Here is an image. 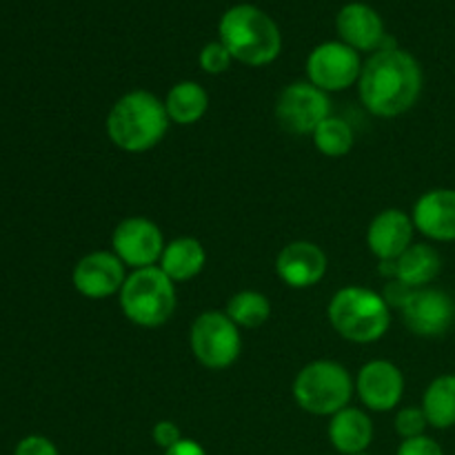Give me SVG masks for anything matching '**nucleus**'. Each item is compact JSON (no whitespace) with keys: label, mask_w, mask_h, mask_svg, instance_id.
<instances>
[{"label":"nucleus","mask_w":455,"mask_h":455,"mask_svg":"<svg viewBox=\"0 0 455 455\" xmlns=\"http://www.w3.org/2000/svg\"><path fill=\"white\" fill-rule=\"evenodd\" d=\"M420 62L404 49H380L363 65L360 102L378 118H398L413 109L422 93Z\"/></svg>","instance_id":"obj_1"},{"label":"nucleus","mask_w":455,"mask_h":455,"mask_svg":"<svg viewBox=\"0 0 455 455\" xmlns=\"http://www.w3.org/2000/svg\"><path fill=\"white\" fill-rule=\"evenodd\" d=\"M172 124L164 100L147 89H133L114 102L107 116V136L127 154H145L163 142Z\"/></svg>","instance_id":"obj_2"},{"label":"nucleus","mask_w":455,"mask_h":455,"mask_svg":"<svg viewBox=\"0 0 455 455\" xmlns=\"http://www.w3.org/2000/svg\"><path fill=\"white\" fill-rule=\"evenodd\" d=\"M218 34L234 60L249 67L271 65L283 52V34L278 25L253 4H235L227 9L218 25Z\"/></svg>","instance_id":"obj_3"},{"label":"nucleus","mask_w":455,"mask_h":455,"mask_svg":"<svg viewBox=\"0 0 455 455\" xmlns=\"http://www.w3.org/2000/svg\"><path fill=\"white\" fill-rule=\"evenodd\" d=\"M333 331L355 345L382 340L391 327V309L382 293L367 287H342L327 307Z\"/></svg>","instance_id":"obj_4"},{"label":"nucleus","mask_w":455,"mask_h":455,"mask_svg":"<svg viewBox=\"0 0 455 455\" xmlns=\"http://www.w3.org/2000/svg\"><path fill=\"white\" fill-rule=\"evenodd\" d=\"M118 298L124 318L142 329L163 327L178 307L176 283H172L158 265L133 269Z\"/></svg>","instance_id":"obj_5"},{"label":"nucleus","mask_w":455,"mask_h":455,"mask_svg":"<svg viewBox=\"0 0 455 455\" xmlns=\"http://www.w3.org/2000/svg\"><path fill=\"white\" fill-rule=\"evenodd\" d=\"M354 378L333 360H314L298 371L293 380V400L311 416H336L354 398Z\"/></svg>","instance_id":"obj_6"},{"label":"nucleus","mask_w":455,"mask_h":455,"mask_svg":"<svg viewBox=\"0 0 455 455\" xmlns=\"http://www.w3.org/2000/svg\"><path fill=\"white\" fill-rule=\"evenodd\" d=\"M191 354L212 371L229 369L243 351L240 327L225 311H204L194 320L189 331Z\"/></svg>","instance_id":"obj_7"},{"label":"nucleus","mask_w":455,"mask_h":455,"mask_svg":"<svg viewBox=\"0 0 455 455\" xmlns=\"http://www.w3.org/2000/svg\"><path fill=\"white\" fill-rule=\"evenodd\" d=\"M329 116H331L329 93L311 84L309 80L291 83L280 92L275 100V120L284 132L296 136H311Z\"/></svg>","instance_id":"obj_8"},{"label":"nucleus","mask_w":455,"mask_h":455,"mask_svg":"<svg viewBox=\"0 0 455 455\" xmlns=\"http://www.w3.org/2000/svg\"><path fill=\"white\" fill-rule=\"evenodd\" d=\"M363 74V62H360V53L351 49L349 44L329 43L318 44L314 52L307 58V76L309 83L323 89L324 93L331 92H347L354 87Z\"/></svg>","instance_id":"obj_9"},{"label":"nucleus","mask_w":455,"mask_h":455,"mask_svg":"<svg viewBox=\"0 0 455 455\" xmlns=\"http://www.w3.org/2000/svg\"><path fill=\"white\" fill-rule=\"evenodd\" d=\"M111 251L129 269H147L160 262L164 251V238L160 227L149 218L132 216L118 222L111 234Z\"/></svg>","instance_id":"obj_10"},{"label":"nucleus","mask_w":455,"mask_h":455,"mask_svg":"<svg viewBox=\"0 0 455 455\" xmlns=\"http://www.w3.org/2000/svg\"><path fill=\"white\" fill-rule=\"evenodd\" d=\"M403 323L413 336L440 338L453 327L455 300L443 289L425 287L411 291L400 309Z\"/></svg>","instance_id":"obj_11"},{"label":"nucleus","mask_w":455,"mask_h":455,"mask_svg":"<svg viewBox=\"0 0 455 455\" xmlns=\"http://www.w3.org/2000/svg\"><path fill=\"white\" fill-rule=\"evenodd\" d=\"M127 280V267L114 251H92L80 258L71 274L76 291L89 300L116 296Z\"/></svg>","instance_id":"obj_12"},{"label":"nucleus","mask_w":455,"mask_h":455,"mask_svg":"<svg viewBox=\"0 0 455 455\" xmlns=\"http://www.w3.org/2000/svg\"><path fill=\"white\" fill-rule=\"evenodd\" d=\"M360 403L376 413H387L400 404L404 395V376L398 364L389 360H371L355 378Z\"/></svg>","instance_id":"obj_13"},{"label":"nucleus","mask_w":455,"mask_h":455,"mask_svg":"<svg viewBox=\"0 0 455 455\" xmlns=\"http://www.w3.org/2000/svg\"><path fill=\"white\" fill-rule=\"evenodd\" d=\"M327 265V253L323 247L309 240H293L280 249L275 258V274L287 287L309 289L324 278Z\"/></svg>","instance_id":"obj_14"},{"label":"nucleus","mask_w":455,"mask_h":455,"mask_svg":"<svg viewBox=\"0 0 455 455\" xmlns=\"http://www.w3.org/2000/svg\"><path fill=\"white\" fill-rule=\"evenodd\" d=\"M413 220L403 209H385L367 229V247L380 262H395L413 244Z\"/></svg>","instance_id":"obj_15"},{"label":"nucleus","mask_w":455,"mask_h":455,"mask_svg":"<svg viewBox=\"0 0 455 455\" xmlns=\"http://www.w3.org/2000/svg\"><path fill=\"white\" fill-rule=\"evenodd\" d=\"M413 227L434 243H455V189H431L416 200Z\"/></svg>","instance_id":"obj_16"},{"label":"nucleus","mask_w":455,"mask_h":455,"mask_svg":"<svg viewBox=\"0 0 455 455\" xmlns=\"http://www.w3.org/2000/svg\"><path fill=\"white\" fill-rule=\"evenodd\" d=\"M338 34L342 43L349 44L355 52H380L387 40L385 22L378 16L376 9L364 3H349L340 9L336 18Z\"/></svg>","instance_id":"obj_17"},{"label":"nucleus","mask_w":455,"mask_h":455,"mask_svg":"<svg viewBox=\"0 0 455 455\" xmlns=\"http://www.w3.org/2000/svg\"><path fill=\"white\" fill-rule=\"evenodd\" d=\"M329 443L342 455L364 453L373 443V422L367 411L358 407H345L329 418Z\"/></svg>","instance_id":"obj_18"},{"label":"nucleus","mask_w":455,"mask_h":455,"mask_svg":"<svg viewBox=\"0 0 455 455\" xmlns=\"http://www.w3.org/2000/svg\"><path fill=\"white\" fill-rule=\"evenodd\" d=\"M443 271V256L435 247L425 243L411 244L395 260V280L409 289H425L434 283Z\"/></svg>","instance_id":"obj_19"},{"label":"nucleus","mask_w":455,"mask_h":455,"mask_svg":"<svg viewBox=\"0 0 455 455\" xmlns=\"http://www.w3.org/2000/svg\"><path fill=\"white\" fill-rule=\"evenodd\" d=\"M160 269L172 283H187L196 278L207 265V251L203 243L189 235L172 240L164 244V251L160 256Z\"/></svg>","instance_id":"obj_20"},{"label":"nucleus","mask_w":455,"mask_h":455,"mask_svg":"<svg viewBox=\"0 0 455 455\" xmlns=\"http://www.w3.org/2000/svg\"><path fill=\"white\" fill-rule=\"evenodd\" d=\"M164 109H167L169 120L180 127L200 123L209 109V93L207 89L194 80H182L169 89L164 98Z\"/></svg>","instance_id":"obj_21"},{"label":"nucleus","mask_w":455,"mask_h":455,"mask_svg":"<svg viewBox=\"0 0 455 455\" xmlns=\"http://www.w3.org/2000/svg\"><path fill=\"white\" fill-rule=\"evenodd\" d=\"M422 411L429 427L434 429H451L455 427V376L444 373L431 380L422 395Z\"/></svg>","instance_id":"obj_22"},{"label":"nucleus","mask_w":455,"mask_h":455,"mask_svg":"<svg viewBox=\"0 0 455 455\" xmlns=\"http://www.w3.org/2000/svg\"><path fill=\"white\" fill-rule=\"evenodd\" d=\"M225 314L229 315L240 329H258L269 320L271 302L265 293L253 291V289H244V291H238L235 296L229 298Z\"/></svg>","instance_id":"obj_23"},{"label":"nucleus","mask_w":455,"mask_h":455,"mask_svg":"<svg viewBox=\"0 0 455 455\" xmlns=\"http://www.w3.org/2000/svg\"><path fill=\"white\" fill-rule=\"evenodd\" d=\"M315 149L327 158H342L354 149V129L338 116H329L320 127L311 133Z\"/></svg>","instance_id":"obj_24"},{"label":"nucleus","mask_w":455,"mask_h":455,"mask_svg":"<svg viewBox=\"0 0 455 455\" xmlns=\"http://www.w3.org/2000/svg\"><path fill=\"white\" fill-rule=\"evenodd\" d=\"M395 431L403 440L420 438L425 435L427 427H429V420H427L422 407H403L398 413H395Z\"/></svg>","instance_id":"obj_25"},{"label":"nucleus","mask_w":455,"mask_h":455,"mask_svg":"<svg viewBox=\"0 0 455 455\" xmlns=\"http://www.w3.org/2000/svg\"><path fill=\"white\" fill-rule=\"evenodd\" d=\"M231 62H234V56H231L229 49L220 40L218 43H207L203 47V52H200V67H203V71H207L212 76L229 71Z\"/></svg>","instance_id":"obj_26"},{"label":"nucleus","mask_w":455,"mask_h":455,"mask_svg":"<svg viewBox=\"0 0 455 455\" xmlns=\"http://www.w3.org/2000/svg\"><path fill=\"white\" fill-rule=\"evenodd\" d=\"M13 455H60L58 447L44 435H27L13 449Z\"/></svg>","instance_id":"obj_27"},{"label":"nucleus","mask_w":455,"mask_h":455,"mask_svg":"<svg viewBox=\"0 0 455 455\" xmlns=\"http://www.w3.org/2000/svg\"><path fill=\"white\" fill-rule=\"evenodd\" d=\"M395 455H444L443 447L438 444V440L429 438V435H420V438L403 440Z\"/></svg>","instance_id":"obj_28"},{"label":"nucleus","mask_w":455,"mask_h":455,"mask_svg":"<svg viewBox=\"0 0 455 455\" xmlns=\"http://www.w3.org/2000/svg\"><path fill=\"white\" fill-rule=\"evenodd\" d=\"M151 440H154L156 447H160L163 451L172 449L173 444H178L182 440L180 429H178L176 422L172 420H160L156 422L154 429H151Z\"/></svg>","instance_id":"obj_29"},{"label":"nucleus","mask_w":455,"mask_h":455,"mask_svg":"<svg viewBox=\"0 0 455 455\" xmlns=\"http://www.w3.org/2000/svg\"><path fill=\"white\" fill-rule=\"evenodd\" d=\"M413 289L404 287L400 280H389L385 287V291H382V298H385V302L391 307H395V309H403V305L407 302V298L411 296Z\"/></svg>","instance_id":"obj_30"},{"label":"nucleus","mask_w":455,"mask_h":455,"mask_svg":"<svg viewBox=\"0 0 455 455\" xmlns=\"http://www.w3.org/2000/svg\"><path fill=\"white\" fill-rule=\"evenodd\" d=\"M164 455H207V451H204L203 444L196 443V440L182 438L180 443L173 444L172 449H167Z\"/></svg>","instance_id":"obj_31"},{"label":"nucleus","mask_w":455,"mask_h":455,"mask_svg":"<svg viewBox=\"0 0 455 455\" xmlns=\"http://www.w3.org/2000/svg\"><path fill=\"white\" fill-rule=\"evenodd\" d=\"M355 455H369V453H367V451H364V453H355Z\"/></svg>","instance_id":"obj_32"}]
</instances>
